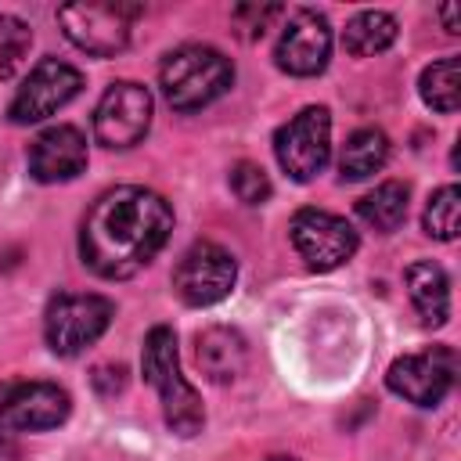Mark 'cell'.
I'll return each mask as SVG.
<instances>
[{"label":"cell","mask_w":461,"mask_h":461,"mask_svg":"<svg viewBox=\"0 0 461 461\" xmlns=\"http://www.w3.org/2000/svg\"><path fill=\"white\" fill-rule=\"evenodd\" d=\"M173 230V209L158 191L122 184L104 191L79 227V256L83 263L104 277L122 281L144 270Z\"/></svg>","instance_id":"1"},{"label":"cell","mask_w":461,"mask_h":461,"mask_svg":"<svg viewBox=\"0 0 461 461\" xmlns=\"http://www.w3.org/2000/svg\"><path fill=\"white\" fill-rule=\"evenodd\" d=\"M140 371L148 378V385L158 389L162 400V418L169 425V432L176 436H194L205 425V411H202V396L194 393V385L180 375V357H176V335L166 324H155L144 335V353H140Z\"/></svg>","instance_id":"2"},{"label":"cell","mask_w":461,"mask_h":461,"mask_svg":"<svg viewBox=\"0 0 461 461\" xmlns=\"http://www.w3.org/2000/svg\"><path fill=\"white\" fill-rule=\"evenodd\" d=\"M234 83V65L227 54L205 43H184L169 50L158 65V86L176 112H198L223 97Z\"/></svg>","instance_id":"3"},{"label":"cell","mask_w":461,"mask_h":461,"mask_svg":"<svg viewBox=\"0 0 461 461\" xmlns=\"http://www.w3.org/2000/svg\"><path fill=\"white\" fill-rule=\"evenodd\" d=\"M115 317V306L112 299L104 295H76V292H58L50 303H47V313H43V335H47V346L58 353V357H79L86 346H94L108 324Z\"/></svg>","instance_id":"4"},{"label":"cell","mask_w":461,"mask_h":461,"mask_svg":"<svg viewBox=\"0 0 461 461\" xmlns=\"http://www.w3.org/2000/svg\"><path fill=\"white\" fill-rule=\"evenodd\" d=\"M140 14L137 4H97V0H83V4H65L58 7V25L68 36V43H76L83 54L90 58H112L130 43V25Z\"/></svg>","instance_id":"5"},{"label":"cell","mask_w":461,"mask_h":461,"mask_svg":"<svg viewBox=\"0 0 461 461\" xmlns=\"http://www.w3.org/2000/svg\"><path fill=\"white\" fill-rule=\"evenodd\" d=\"M274 155H277L281 169L299 184L324 173V166L331 158V115H328V108L310 104L299 115H292L274 133Z\"/></svg>","instance_id":"6"},{"label":"cell","mask_w":461,"mask_h":461,"mask_svg":"<svg viewBox=\"0 0 461 461\" xmlns=\"http://www.w3.org/2000/svg\"><path fill=\"white\" fill-rule=\"evenodd\" d=\"M457 378V353L450 346H432L425 353L396 357L385 371V385L414 407H436L454 389Z\"/></svg>","instance_id":"7"},{"label":"cell","mask_w":461,"mask_h":461,"mask_svg":"<svg viewBox=\"0 0 461 461\" xmlns=\"http://www.w3.org/2000/svg\"><path fill=\"white\" fill-rule=\"evenodd\" d=\"M148 126H151V94H148V86H140L133 79H119L101 94V101L94 108L97 144L115 148V151L133 148V144L144 140Z\"/></svg>","instance_id":"8"},{"label":"cell","mask_w":461,"mask_h":461,"mask_svg":"<svg viewBox=\"0 0 461 461\" xmlns=\"http://www.w3.org/2000/svg\"><path fill=\"white\" fill-rule=\"evenodd\" d=\"M234 281H238V263L216 241H194L173 270V288L187 306H212L227 299Z\"/></svg>","instance_id":"9"},{"label":"cell","mask_w":461,"mask_h":461,"mask_svg":"<svg viewBox=\"0 0 461 461\" xmlns=\"http://www.w3.org/2000/svg\"><path fill=\"white\" fill-rule=\"evenodd\" d=\"M79 90H83V76L76 65H68L61 58H43L18 86V94L7 108V119L18 126L40 122V119L54 115L58 108H65Z\"/></svg>","instance_id":"10"},{"label":"cell","mask_w":461,"mask_h":461,"mask_svg":"<svg viewBox=\"0 0 461 461\" xmlns=\"http://www.w3.org/2000/svg\"><path fill=\"white\" fill-rule=\"evenodd\" d=\"M288 230H292L295 252L306 259L310 270H321V274L349 263L353 252H357V245H360L357 230L342 216L324 212V209H299L292 216V227Z\"/></svg>","instance_id":"11"},{"label":"cell","mask_w":461,"mask_h":461,"mask_svg":"<svg viewBox=\"0 0 461 461\" xmlns=\"http://www.w3.org/2000/svg\"><path fill=\"white\" fill-rule=\"evenodd\" d=\"M72 400L54 382H4L0 385V432H43L68 418Z\"/></svg>","instance_id":"12"},{"label":"cell","mask_w":461,"mask_h":461,"mask_svg":"<svg viewBox=\"0 0 461 461\" xmlns=\"http://www.w3.org/2000/svg\"><path fill=\"white\" fill-rule=\"evenodd\" d=\"M328 58H331V25L324 14L310 11V7H299L277 47H274V61L281 72L288 76H317L328 68Z\"/></svg>","instance_id":"13"},{"label":"cell","mask_w":461,"mask_h":461,"mask_svg":"<svg viewBox=\"0 0 461 461\" xmlns=\"http://www.w3.org/2000/svg\"><path fill=\"white\" fill-rule=\"evenodd\" d=\"M86 169V137L76 126H47L29 148V173L40 184H65Z\"/></svg>","instance_id":"14"},{"label":"cell","mask_w":461,"mask_h":461,"mask_svg":"<svg viewBox=\"0 0 461 461\" xmlns=\"http://www.w3.org/2000/svg\"><path fill=\"white\" fill-rule=\"evenodd\" d=\"M194 360H198V371L209 382L227 385V382H234L245 371L249 349H245V339L234 328L216 324V328L198 331V339H194Z\"/></svg>","instance_id":"15"},{"label":"cell","mask_w":461,"mask_h":461,"mask_svg":"<svg viewBox=\"0 0 461 461\" xmlns=\"http://www.w3.org/2000/svg\"><path fill=\"white\" fill-rule=\"evenodd\" d=\"M407 295L421 317V324L439 328L450 317V281L447 270L432 259H418L407 267Z\"/></svg>","instance_id":"16"},{"label":"cell","mask_w":461,"mask_h":461,"mask_svg":"<svg viewBox=\"0 0 461 461\" xmlns=\"http://www.w3.org/2000/svg\"><path fill=\"white\" fill-rule=\"evenodd\" d=\"M396 40V18L389 11H360L342 29V47L353 58H371L389 50Z\"/></svg>","instance_id":"17"},{"label":"cell","mask_w":461,"mask_h":461,"mask_svg":"<svg viewBox=\"0 0 461 461\" xmlns=\"http://www.w3.org/2000/svg\"><path fill=\"white\" fill-rule=\"evenodd\" d=\"M385 158H389V137L375 126H364L346 140V148L339 155L342 180H367L385 166Z\"/></svg>","instance_id":"18"},{"label":"cell","mask_w":461,"mask_h":461,"mask_svg":"<svg viewBox=\"0 0 461 461\" xmlns=\"http://www.w3.org/2000/svg\"><path fill=\"white\" fill-rule=\"evenodd\" d=\"M357 216L367 227H375L378 234H393L407 220V184H400V180L378 184L371 194H364L357 202Z\"/></svg>","instance_id":"19"},{"label":"cell","mask_w":461,"mask_h":461,"mask_svg":"<svg viewBox=\"0 0 461 461\" xmlns=\"http://www.w3.org/2000/svg\"><path fill=\"white\" fill-rule=\"evenodd\" d=\"M421 101L432 108V112H443V115H454L457 104H461V58H439L432 61L425 72H421Z\"/></svg>","instance_id":"20"},{"label":"cell","mask_w":461,"mask_h":461,"mask_svg":"<svg viewBox=\"0 0 461 461\" xmlns=\"http://www.w3.org/2000/svg\"><path fill=\"white\" fill-rule=\"evenodd\" d=\"M457 212H461V191L457 184L439 187L429 205H425V234L436 241H454L457 238Z\"/></svg>","instance_id":"21"},{"label":"cell","mask_w":461,"mask_h":461,"mask_svg":"<svg viewBox=\"0 0 461 461\" xmlns=\"http://www.w3.org/2000/svg\"><path fill=\"white\" fill-rule=\"evenodd\" d=\"M29 43H32V29L22 18L0 11V79H11L18 72Z\"/></svg>","instance_id":"22"},{"label":"cell","mask_w":461,"mask_h":461,"mask_svg":"<svg viewBox=\"0 0 461 461\" xmlns=\"http://www.w3.org/2000/svg\"><path fill=\"white\" fill-rule=\"evenodd\" d=\"M230 191L238 194V202L245 205H263L270 198V180L263 173V166L256 162H238L230 169Z\"/></svg>","instance_id":"23"},{"label":"cell","mask_w":461,"mask_h":461,"mask_svg":"<svg viewBox=\"0 0 461 461\" xmlns=\"http://www.w3.org/2000/svg\"><path fill=\"white\" fill-rule=\"evenodd\" d=\"M277 14H281L277 4H267V7H259V4H241V7H234L230 22H234V29H238L245 40H256V36L267 32V25H270Z\"/></svg>","instance_id":"24"},{"label":"cell","mask_w":461,"mask_h":461,"mask_svg":"<svg viewBox=\"0 0 461 461\" xmlns=\"http://www.w3.org/2000/svg\"><path fill=\"white\" fill-rule=\"evenodd\" d=\"M439 14H443V22H447V32H461V25H457V4L439 7Z\"/></svg>","instance_id":"25"},{"label":"cell","mask_w":461,"mask_h":461,"mask_svg":"<svg viewBox=\"0 0 461 461\" xmlns=\"http://www.w3.org/2000/svg\"><path fill=\"white\" fill-rule=\"evenodd\" d=\"M0 461H18V447L0 432Z\"/></svg>","instance_id":"26"},{"label":"cell","mask_w":461,"mask_h":461,"mask_svg":"<svg viewBox=\"0 0 461 461\" xmlns=\"http://www.w3.org/2000/svg\"><path fill=\"white\" fill-rule=\"evenodd\" d=\"M267 461H295V457H285V454H281V457H267Z\"/></svg>","instance_id":"27"}]
</instances>
